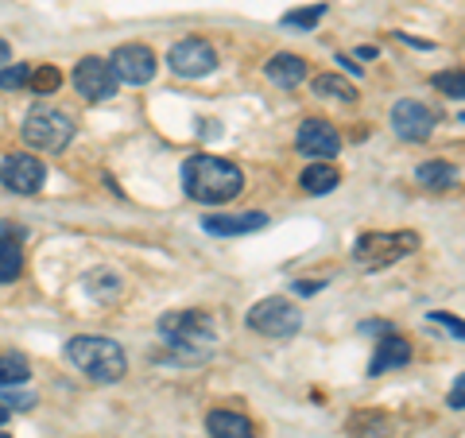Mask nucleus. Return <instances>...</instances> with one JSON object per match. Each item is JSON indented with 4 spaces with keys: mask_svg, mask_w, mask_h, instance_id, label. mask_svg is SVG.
<instances>
[{
    "mask_svg": "<svg viewBox=\"0 0 465 438\" xmlns=\"http://www.w3.org/2000/svg\"><path fill=\"white\" fill-rule=\"evenodd\" d=\"M109 70L116 82H128V85H148L155 78V51L148 43H121L109 58Z\"/></svg>",
    "mask_w": 465,
    "mask_h": 438,
    "instance_id": "6e6552de",
    "label": "nucleus"
},
{
    "mask_svg": "<svg viewBox=\"0 0 465 438\" xmlns=\"http://www.w3.org/2000/svg\"><path fill=\"white\" fill-rule=\"evenodd\" d=\"M415 183L423 191H450L458 183V167L446 164V159H427V164L415 167Z\"/></svg>",
    "mask_w": 465,
    "mask_h": 438,
    "instance_id": "a211bd4d",
    "label": "nucleus"
},
{
    "mask_svg": "<svg viewBox=\"0 0 465 438\" xmlns=\"http://www.w3.org/2000/svg\"><path fill=\"white\" fill-rule=\"evenodd\" d=\"M338 63H341V66L349 70V75H357V78H361V66H353V63H349V58H345V55H338Z\"/></svg>",
    "mask_w": 465,
    "mask_h": 438,
    "instance_id": "2f4dec72",
    "label": "nucleus"
},
{
    "mask_svg": "<svg viewBox=\"0 0 465 438\" xmlns=\"http://www.w3.org/2000/svg\"><path fill=\"white\" fill-rule=\"evenodd\" d=\"M27 78H32V66H27V63L5 66V70H0V90H20V85H27Z\"/></svg>",
    "mask_w": 465,
    "mask_h": 438,
    "instance_id": "bb28decb",
    "label": "nucleus"
},
{
    "mask_svg": "<svg viewBox=\"0 0 465 438\" xmlns=\"http://www.w3.org/2000/svg\"><path fill=\"white\" fill-rule=\"evenodd\" d=\"M159 338L171 345L174 361H206L217 333L206 311H171L159 318Z\"/></svg>",
    "mask_w": 465,
    "mask_h": 438,
    "instance_id": "f03ea898",
    "label": "nucleus"
},
{
    "mask_svg": "<svg viewBox=\"0 0 465 438\" xmlns=\"http://www.w3.org/2000/svg\"><path fill=\"white\" fill-rule=\"evenodd\" d=\"M24 144L32 152H43V155H58L70 148V140H74V121L54 109V105H35L32 113L24 116V128H20Z\"/></svg>",
    "mask_w": 465,
    "mask_h": 438,
    "instance_id": "20e7f679",
    "label": "nucleus"
},
{
    "mask_svg": "<svg viewBox=\"0 0 465 438\" xmlns=\"http://www.w3.org/2000/svg\"><path fill=\"white\" fill-rule=\"evenodd\" d=\"M27 381H32V361H27V353H16V349L0 353V388H20Z\"/></svg>",
    "mask_w": 465,
    "mask_h": 438,
    "instance_id": "4be33fe9",
    "label": "nucleus"
},
{
    "mask_svg": "<svg viewBox=\"0 0 465 438\" xmlns=\"http://www.w3.org/2000/svg\"><path fill=\"white\" fill-rule=\"evenodd\" d=\"M82 287H85V295H90V299L109 303V299L121 295V275H116L113 268H94V272H85Z\"/></svg>",
    "mask_w": 465,
    "mask_h": 438,
    "instance_id": "aec40b11",
    "label": "nucleus"
},
{
    "mask_svg": "<svg viewBox=\"0 0 465 438\" xmlns=\"http://www.w3.org/2000/svg\"><path fill=\"white\" fill-rule=\"evenodd\" d=\"M5 423H8V407L0 403V427H5Z\"/></svg>",
    "mask_w": 465,
    "mask_h": 438,
    "instance_id": "72a5a7b5",
    "label": "nucleus"
},
{
    "mask_svg": "<svg viewBox=\"0 0 465 438\" xmlns=\"http://www.w3.org/2000/svg\"><path fill=\"white\" fill-rule=\"evenodd\" d=\"M430 85H434V90H442L446 97H454V101L465 97V78H461V70H442V75L430 78Z\"/></svg>",
    "mask_w": 465,
    "mask_h": 438,
    "instance_id": "393cba45",
    "label": "nucleus"
},
{
    "mask_svg": "<svg viewBox=\"0 0 465 438\" xmlns=\"http://www.w3.org/2000/svg\"><path fill=\"white\" fill-rule=\"evenodd\" d=\"M450 407L461 412L465 407V376H454V392H450Z\"/></svg>",
    "mask_w": 465,
    "mask_h": 438,
    "instance_id": "c756f323",
    "label": "nucleus"
},
{
    "mask_svg": "<svg viewBox=\"0 0 465 438\" xmlns=\"http://www.w3.org/2000/svg\"><path fill=\"white\" fill-rule=\"evenodd\" d=\"M0 403H5L8 412H12V407H20V412H24V407L35 403V396H32V392H16V388H12V392H5V400H0Z\"/></svg>",
    "mask_w": 465,
    "mask_h": 438,
    "instance_id": "cd10ccee",
    "label": "nucleus"
},
{
    "mask_svg": "<svg viewBox=\"0 0 465 438\" xmlns=\"http://www.w3.org/2000/svg\"><path fill=\"white\" fill-rule=\"evenodd\" d=\"M8 58H12V51H8V43L0 39V63H8Z\"/></svg>",
    "mask_w": 465,
    "mask_h": 438,
    "instance_id": "473e14b6",
    "label": "nucleus"
},
{
    "mask_svg": "<svg viewBox=\"0 0 465 438\" xmlns=\"http://www.w3.org/2000/svg\"><path fill=\"white\" fill-rule=\"evenodd\" d=\"M27 85H32L35 94H54L58 85H63V75H58V66H32V78H27Z\"/></svg>",
    "mask_w": 465,
    "mask_h": 438,
    "instance_id": "b1692460",
    "label": "nucleus"
},
{
    "mask_svg": "<svg viewBox=\"0 0 465 438\" xmlns=\"http://www.w3.org/2000/svg\"><path fill=\"white\" fill-rule=\"evenodd\" d=\"M249 330L264 338H295L302 330V311L283 295H268L249 311Z\"/></svg>",
    "mask_w": 465,
    "mask_h": 438,
    "instance_id": "423d86ee",
    "label": "nucleus"
},
{
    "mask_svg": "<svg viewBox=\"0 0 465 438\" xmlns=\"http://www.w3.org/2000/svg\"><path fill=\"white\" fill-rule=\"evenodd\" d=\"M322 16H326V5H311V8L287 12L283 24H287V27H307V32H311V27H318V20H322Z\"/></svg>",
    "mask_w": 465,
    "mask_h": 438,
    "instance_id": "a878e982",
    "label": "nucleus"
},
{
    "mask_svg": "<svg viewBox=\"0 0 465 438\" xmlns=\"http://www.w3.org/2000/svg\"><path fill=\"white\" fill-rule=\"evenodd\" d=\"M419 253V233L415 229H396V233H361L353 241V260L365 272H381L396 260Z\"/></svg>",
    "mask_w": 465,
    "mask_h": 438,
    "instance_id": "39448f33",
    "label": "nucleus"
},
{
    "mask_svg": "<svg viewBox=\"0 0 465 438\" xmlns=\"http://www.w3.org/2000/svg\"><path fill=\"white\" fill-rule=\"evenodd\" d=\"M116 82L113 78V70L105 58H97V55H85L78 58V66H74V90L85 97V101H109L116 97Z\"/></svg>",
    "mask_w": 465,
    "mask_h": 438,
    "instance_id": "f8f14e48",
    "label": "nucleus"
},
{
    "mask_svg": "<svg viewBox=\"0 0 465 438\" xmlns=\"http://www.w3.org/2000/svg\"><path fill=\"white\" fill-rule=\"evenodd\" d=\"M206 431L210 438H256V427L249 415L232 412V407H217L206 415Z\"/></svg>",
    "mask_w": 465,
    "mask_h": 438,
    "instance_id": "4468645a",
    "label": "nucleus"
},
{
    "mask_svg": "<svg viewBox=\"0 0 465 438\" xmlns=\"http://www.w3.org/2000/svg\"><path fill=\"white\" fill-rule=\"evenodd\" d=\"M43 179H47V167H43V159H35V155L12 152L0 159V186L12 194H39Z\"/></svg>",
    "mask_w": 465,
    "mask_h": 438,
    "instance_id": "9d476101",
    "label": "nucleus"
},
{
    "mask_svg": "<svg viewBox=\"0 0 465 438\" xmlns=\"http://www.w3.org/2000/svg\"><path fill=\"white\" fill-rule=\"evenodd\" d=\"M318 287H322V284H318V280H302V284H299V295H314V291H318Z\"/></svg>",
    "mask_w": 465,
    "mask_h": 438,
    "instance_id": "7c9ffc66",
    "label": "nucleus"
},
{
    "mask_svg": "<svg viewBox=\"0 0 465 438\" xmlns=\"http://www.w3.org/2000/svg\"><path fill=\"white\" fill-rule=\"evenodd\" d=\"M24 229H0V284H16L24 272Z\"/></svg>",
    "mask_w": 465,
    "mask_h": 438,
    "instance_id": "f3484780",
    "label": "nucleus"
},
{
    "mask_svg": "<svg viewBox=\"0 0 465 438\" xmlns=\"http://www.w3.org/2000/svg\"><path fill=\"white\" fill-rule=\"evenodd\" d=\"M434 124H439V113H434L427 101L403 97V101H396V109H391V128H396V136L407 140V144H423V140H430Z\"/></svg>",
    "mask_w": 465,
    "mask_h": 438,
    "instance_id": "1a4fd4ad",
    "label": "nucleus"
},
{
    "mask_svg": "<svg viewBox=\"0 0 465 438\" xmlns=\"http://www.w3.org/2000/svg\"><path fill=\"white\" fill-rule=\"evenodd\" d=\"M430 318H434V323H439V326H446L450 333H454V338H465V326H461V318H454V314H446V311H434Z\"/></svg>",
    "mask_w": 465,
    "mask_h": 438,
    "instance_id": "c85d7f7f",
    "label": "nucleus"
},
{
    "mask_svg": "<svg viewBox=\"0 0 465 438\" xmlns=\"http://www.w3.org/2000/svg\"><path fill=\"white\" fill-rule=\"evenodd\" d=\"M66 361L97 384H116V381H124V373H128L124 349L113 338H101V333H78V338H70Z\"/></svg>",
    "mask_w": 465,
    "mask_h": 438,
    "instance_id": "7ed1b4c3",
    "label": "nucleus"
},
{
    "mask_svg": "<svg viewBox=\"0 0 465 438\" xmlns=\"http://www.w3.org/2000/svg\"><path fill=\"white\" fill-rule=\"evenodd\" d=\"M338 183H341V174H338L333 164H311V167H302V174H299V186L307 194H330Z\"/></svg>",
    "mask_w": 465,
    "mask_h": 438,
    "instance_id": "412c9836",
    "label": "nucleus"
},
{
    "mask_svg": "<svg viewBox=\"0 0 465 438\" xmlns=\"http://www.w3.org/2000/svg\"><path fill=\"white\" fill-rule=\"evenodd\" d=\"M183 191L202 206H222L244 191V171L232 159L198 152L183 164Z\"/></svg>",
    "mask_w": 465,
    "mask_h": 438,
    "instance_id": "f257e3e1",
    "label": "nucleus"
},
{
    "mask_svg": "<svg viewBox=\"0 0 465 438\" xmlns=\"http://www.w3.org/2000/svg\"><path fill=\"white\" fill-rule=\"evenodd\" d=\"M0 438H12V434H0Z\"/></svg>",
    "mask_w": 465,
    "mask_h": 438,
    "instance_id": "f704fd0d",
    "label": "nucleus"
},
{
    "mask_svg": "<svg viewBox=\"0 0 465 438\" xmlns=\"http://www.w3.org/2000/svg\"><path fill=\"white\" fill-rule=\"evenodd\" d=\"M311 90H314L318 97H333V101H353V97H357L353 85H349L345 78H338V75H318V78L311 82Z\"/></svg>",
    "mask_w": 465,
    "mask_h": 438,
    "instance_id": "5701e85b",
    "label": "nucleus"
},
{
    "mask_svg": "<svg viewBox=\"0 0 465 438\" xmlns=\"http://www.w3.org/2000/svg\"><path fill=\"white\" fill-rule=\"evenodd\" d=\"M407 361H411V342L400 338V333H384V342L376 345V353H372L369 376H381L388 369H403Z\"/></svg>",
    "mask_w": 465,
    "mask_h": 438,
    "instance_id": "2eb2a0df",
    "label": "nucleus"
},
{
    "mask_svg": "<svg viewBox=\"0 0 465 438\" xmlns=\"http://www.w3.org/2000/svg\"><path fill=\"white\" fill-rule=\"evenodd\" d=\"M349 438H391V419L384 412H357L345 423Z\"/></svg>",
    "mask_w": 465,
    "mask_h": 438,
    "instance_id": "6ab92c4d",
    "label": "nucleus"
},
{
    "mask_svg": "<svg viewBox=\"0 0 465 438\" xmlns=\"http://www.w3.org/2000/svg\"><path fill=\"white\" fill-rule=\"evenodd\" d=\"M167 66H171L174 78H206V75L217 70V51L210 47L206 39L186 35L167 51Z\"/></svg>",
    "mask_w": 465,
    "mask_h": 438,
    "instance_id": "0eeeda50",
    "label": "nucleus"
},
{
    "mask_svg": "<svg viewBox=\"0 0 465 438\" xmlns=\"http://www.w3.org/2000/svg\"><path fill=\"white\" fill-rule=\"evenodd\" d=\"M268 225V214H210L202 217V229L213 233V237H241V233H260Z\"/></svg>",
    "mask_w": 465,
    "mask_h": 438,
    "instance_id": "ddd939ff",
    "label": "nucleus"
},
{
    "mask_svg": "<svg viewBox=\"0 0 465 438\" xmlns=\"http://www.w3.org/2000/svg\"><path fill=\"white\" fill-rule=\"evenodd\" d=\"M264 75H268L275 85H283V90H295L299 82H307V58H302V55H291V51H280V55L268 58Z\"/></svg>",
    "mask_w": 465,
    "mask_h": 438,
    "instance_id": "dca6fc26",
    "label": "nucleus"
},
{
    "mask_svg": "<svg viewBox=\"0 0 465 438\" xmlns=\"http://www.w3.org/2000/svg\"><path fill=\"white\" fill-rule=\"evenodd\" d=\"M295 148L307 159H314V164H330V159L341 152V136H338V128H333L330 121L307 116V121L299 124V133H295Z\"/></svg>",
    "mask_w": 465,
    "mask_h": 438,
    "instance_id": "9b49d317",
    "label": "nucleus"
}]
</instances>
